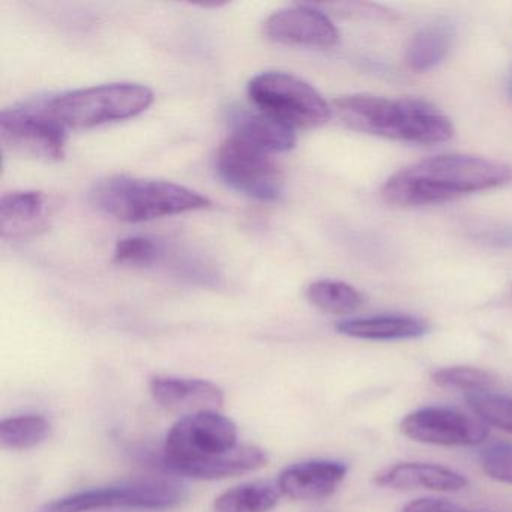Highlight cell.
I'll list each match as a JSON object with an SVG mask.
<instances>
[{"label": "cell", "mask_w": 512, "mask_h": 512, "mask_svg": "<svg viewBox=\"0 0 512 512\" xmlns=\"http://www.w3.org/2000/svg\"><path fill=\"white\" fill-rule=\"evenodd\" d=\"M511 181L509 164L473 155H436L394 173L382 194L397 206L440 205Z\"/></svg>", "instance_id": "obj_1"}, {"label": "cell", "mask_w": 512, "mask_h": 512, "mask_svg": "<svg viewBox=\"0 0 512 512\" xmlns=\"http://www.w3.org/2000/svg\"><path fill=\"white\" fill-rule=\"evenodd\" d=\"M338 119L352 130L400 142L437 145L454 136L451 119L427 101L346 95L334 101Z\"/></svg>", "instance_id": "obj_2"}, {"label": "cell", "mask_w": 512, "mask_h": 512, "mask_svg": "<svg viewBox=\"0 0 512 512\" xmlns=\"http://www.w3.org/2000/svg\"><path fill=\"white\" fill-rule=\"evenodd\" d=\"M95 208L125 223H145L211 206V200L184 185L155 179H106L91 194Z\"/></svg>", "instance_id": "obj_3"}, {"label": "cell", "mask_w": 512, "mask_h": 512, "mask_svg": "<svg viewBox=\"0 0 512 512\" xmlns=\"http://www.w3.org/2000/svg\"><path fill=\"white\" fill-rule=\"evenodd\" d=\"M154 92L139 83H109L65 92L47 101L50 115L67 130H91L136 118L154 103Z\"/></svg>", "instance_id": "obj_4"}, {"label": "cell", "mask_w": 512, "mask_h": 512, "mask_svg": "<svg viewBox=\"0 0 512 512\" xmlns=\"http://www.w3.org/2000/svg\"><path fill=\"white\" fill-rule=\"evenodd\" d=\"M248 97L259 112L292 130L322 127L332 115V107L313 86L280 71L253 77L248 83Z\"/></svg>", "instance_id": "obj_5"}, {"label": "cell", "mask_w": 512, "mask_h": 512, "mask_svg": "<svg viewBox=\"0 0 512 512\" xmlns=\"http://www.w3.org/2000/svg\"><path fill=\"white\" fill-rule=\"evenodd\" d=\"M188 491L178 479L146 478L79 491L44 503L37 512H92L100 509H169L181 505Z\"/></svg>", "instance_id": "obj_6"}, {"label": "cell", "mask_w": 512, "mask_h": 512, "mask_svg": "<svg viewBox=\"0 0 512 512\" xmlns=\"http://www.w3.org/2000/svg\"><path fill=\"white\" fill-rule=\"evenodd\" d=\"M218 176L238 193L260 202H275L284 191V173L272 154L230 136L215 158Z\"/></svg>", "instance_id": "obj_7"}, {"label": "cell", "mask_w": 512, "mask_h": 512, "mask_svg": "<svg viewBox=\"0 0 512 512\" xmlns=\"http://www.w3.org/2000/svg\"><path fill=\"white\" fill-rule=\"evenodd\" d=\"M238 446L235 422L220 412L182 416L166 437L161 464L164 469L217 457Z\"/></svg>", "instance_id": "obj_8"}, {"label": "cell", "mask_w": 512, "mask_h": 512, "mask_svg": "<svg viewBox=\"0 0 512 512\" xmlns=\"http://www.w3.org/2000/svg\"><path fill=\"white\" fill-rule=\"evenodd\" d=\"M67 128L59 124L46 104L43 107H14L0 113V139L5 148L23 157L59 161L65 157Z\"/></svg>", "instance_id": "obj_9"}, {"label": "cell", "mask_w": 512, "mask_h": 512, "mask_svg": "<svg viewBox=\"0 0 512 512\" xmlns=\"http://www.w3.org/2000/svg\"><path fill=\"white\" fill-rule=\"evenodd\" d=\"M400 431L415 442L439 446H476L485 442L488 427L476 416L448 407H424L401 421Z\"/></svg>", "instance_id": "obj_10"}, {"label": "cell", "mask_w": 512, "mask_h": 512, "mask_svg": "<svg viewBox=\"0 0 512 512\" xmlns=\"http://www.w3.org/2000/svg\"><path fill=\"white\" fill-rule=\"evenodd\" d=\"M269 40L286 46L331 49L340 41V32L322 11L308 5L283 8L265 23Z\"/></svg>", "instance_id": "obj_11"}, {"label": "cell", "mask_w": 512, "mask_h": 512, "mask_svg": "<svg viewBox=\"0 0 512 512\" xmlns=\"http://www.w3.org/2000/svg\"><path fill=\"white\" fill-rule=\"evenodd\" d=\"M56 202L43 191H13L0 200V233L4 239H28L46 232Z\"/></svg>", "instance_id": "obj_12"}, {"label": "cell", "mask_w": 512, "mask_h": 512, "mask_svg": "<svg viewBox=\"0 0 512 512\" xmlns=\"http://www.w3.org/2000/svg\"><path fill=\"white\" fill-rule=\"evenodd\" d=\"M149 389L163 409L182 416L218 412L224 404L223 389L208 380L157 376L149 383Z\"/></svg>", "instance_id": "obj_13"}, {"label": "cell", "mask_w": 512, "mask_h": 512, "mask_svg": "<svg viewBox=\"0 0 512 512\" xmlns=\"http://www.w3.org/2000/svg\"><path fill=\"white\" fill-rule=\"evenodd\" d=\"M346 475L347 466L340 461L308 460L286 467L277 484L289 499H325L337 491Z\"/></svg>", "instance_id": "obj_14"}, {"label": "cell", "mask_w": 512, "mask_h": 512, "mask_svg": "<svg viewBox=\"0 0 512 512\" xmlns=\"http://www.w3.org/2000/svg\"><path fill=\"white\" fill-rule=\"evenodd\" d=\"M379 487L392 490L427 488L433 491H460L469 485V479L460 472L431 463H398L380 470L374 476Z\"/></svg>", "instance_id": "obj_15"}, {"label": "cell", "mask_w": 512, "mask_h": 512, "mask_svg": "<svg viewBox=\"0 0 512 512\" xmlns=\"http://www.w3.org/2000/svg\"><path fill=\"white\" fill-rule=\"evenodd\" d=\"M347 337L370 341L413 340L428 334V323L409 314H380L343 320L335 326Z\"/></svg>", "instance_id": "obj_16"}, {"label": "cell", "mask_w": 512, "mask_h": 512, "mask_svg": "<svg viewBox=\"0 0 512 512\" xmlns=\"http://www.w3.org/2000/svg\"><path fill=\"white\" fill-rule=\"evenodd\" d=\"M268 464V454L259 446L241 445L217 457L172 467L170 473L194 479H223L256 472Z\"/></svg>", "instance_id": "obj_17"}, {"label": "cell", "mask_w": 512, "mask_h": 512, "mask_svg": "<svg viewBox=\"0 0 512 512\" xmlns=\"http://www.w3.org/2000/svg\"><path fill=\"white\" fill-rule=\"evenodd\" d=\"M233 136L269 152H287L295 148V130L275 121L271 116L262 112L250 110H236L230 116Z\"/></svg>", "instance_id": "obj_18"}, {"label": "cell", "mask_w": 512, "mask_h": 512, "mask_svg": "<svg viewBox=\"0 0 512 512\" xmlns=\"http://www.w3.org/2000/svg\"><path fill=\"white\" fill-rule=\"evenodd\" d=\"M452 28L448 23H434L422 29L407 47L406 64L410 70L425 73L442 64L452 46Z\"/></svg>", "instance_id": "obj_19"}, {"label": "cell", "mask_w": 512, "mask_h": 512, "mask_svg": "<svg viewBox=\"0 0 512 512\" xmlns=\"http://www.w3.org/2000/svg\"><path fill=\"white\" fill-rule=\"evenodd\" d=\"M281 490L277 482L257 481L230 488L217 497L215 512H268L277 505Z\"/></svg>", "instance_id": "obj_20"}, {"label": "cell", "mask_w": 512, "mask_h": 512, "mask_svg": "<svg viewBox=\"0 0 512 512\" xmlns=\"http://www.w3.org/2000/svg\"><path fill=\"white\" fill-rule=\"evenodd\" d=\"M308 302L323 313L347 316L364 304L361 293L343 281L319 280L311 283L305 292Z\"/></svg>", "instance_id": "obj_21"}, {"label": "cell", "mask_w": 512, "mask_h": 512, "mask_svg": "<svg viewBox=\"0 0 512 512\" xmlns=\"http://www.w3.org/2000/svg\"><path fill=\"white\" fill-rule=\"evenodd\" d=\"M50 433V424L41 415L13 416L0 422V446L23 451L40 445Z\"/></svg>", "instance_id": "obj_22"}, {"label": "cell", "mask_w": 512, "mask_h": 512, "mask_svg": "<svg viewBox=\"0 0 512 512\" xmlns=\"http://www.w3.org/2000/svg\"><path fill=\"white\" fill-rule=\"evenodd\" d=\"M431 380L442 388L460 389L467 394L490 391L497 377L491 371L478 367H445L431 374Z\"/></svg>", "instance_id": "obj_23"}, {"label": "cell", "mask_w": 512, "mask_h": 512, "mask_svg": "<svg viewBox=\"0 0 512 512\" xmlns=\"http://www.w3.org/2000/svg\"><path fill=\"white\" fill-rule=\"evenodd\" d=\"M466 400L482 422L512 433V398L485 391L467 394Z\"/></svg>", "instance_id": "obj_24"}, {"label": "cell", "mask_w": 512, "mask_h": 512, "mask_svg": "<svg viewBox=\"0 0 512 512\" xmlns=\"http://www.w3.org/2000/svg\"><path fill=\"white\" fill-rule=\"evenodd\" d=\"M161 250L157 242L143 236L121 239L116 244L115 263L122 266L145 268L154 265L160 259Z\"/></svg>", "instance_id": "obj_25"}, {"label": "cell", "mask_w": 512, "mask_h": 512, "mask_svg": "<svg viewBox=\"0 0 512 512\" xmlns=\"http://www.w3.org/2000/svg\"><path fill=\"white\" fill-rule=\"evenodd\" d=\"M482 470L488 478L512 485V443L496 442L479 454Z\"/></svg>", "instance_id": "obj_26"}, {"label": "cell", "mask_w": 512, "mask_h": 512, "mask_svg": "<svg viewBox=\"0 0 512 512\" xmlns=\"http://www.w3.org/2000/svg\"><path fill=\"white\" fill-rule=\"evenodd\" d=\"M401 512H469L458 506L457 503L436 497H421L407 503Z\"/></svg>", "instance_id": "obj_27"}]
</instances>
